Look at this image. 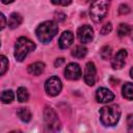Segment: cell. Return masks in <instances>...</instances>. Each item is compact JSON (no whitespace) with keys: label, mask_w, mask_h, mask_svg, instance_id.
Masks as SVG:
<instances>
[{"label":"cell","mask_w":133,"mask_h":133,"mask_svg":"<svg viewBox=\"0 0 133 133\" xmlns=\"http://www.w3.org/2000/svg\"><path fill=\"white\" fill-rule=\"evenodd\" d=\"M58 32V25L53 21L43 22L35 30L37 38L43 43H49Z\"/></svg>","instance_id":"obj_1"},{"label":"cell","mask_w":133,"mask_h":133,"mask_svg":"<svg viewBox=\"0 0 133 133\" xmlns=\"http://www.w3.org/2000/svg\"><path fill=\"white\" fill-rule=\"evenodd\" d=\"M121 117V109L117 105L104 106L100 110V119L105 126H114Z\"/></svg>","instance_id":"obj_2"},{"label":"cell","mask_w":133,"mask_h":133,"mask_svg":"<svg viewBox=\"0 0 133 133\" xmlns=\"http://www.w3.org/2000/svg\"><path fill=\"white\" fill-rule=\"evenodd\" d=\"M35 49V44L27 37H19L15 45V58L17 61H22L24 58Z\"/></svg>","instance_id":"obj_3"},{"label":"cell","mask_w":133,"mask_h":133,"mask_svg":"<svg viewBox=\"0 0 133 133\" xmlns=\"http://www.w3.org/2000/svg\"><path fill=\"white\" fill-rule=\"evenodd\" d=\"M109 4H110V0H95L89 10L90 19L96 23L102 21L108 11Z\"/></svg>","instance_id":"obj_4"},{"label":"cell","mask_w":133,"mask_h":133,"mask_svg":"<svg viewBox=\"0 0 133 133\" xmlns=\"http://www.w3.org/2000/svg\"><path fill=\"white\" fill-rule=\"evenodd\" d=\"M44 118L47 124V128L50 131H57L60 127V122L56 112L51 107H46L44 110Z\"/></svg>","instance_id":"obj_5"},{"label":"cell","mask_w":133,"mask_h":133,"mask_svg":"<svg viewBox=\"0 0 133 133\" xmlns=\"http://www.w3.org/2000/svg\"><path fill=\"white\" fill-rule=\"evenodd\" d=\"M61 88H62L61 81L56 76L50 77L49 79H47V81L45 83V90L47 91V94L49 96H52V97L57 96L61 91Z\"/></svg>","instance_id":"obj_6"},{"label":"cell","mask_w":133,"mask_h":133,"mask_svg":"<svg viewBox=\"0 0 133 133\" xmlns=\"http://www.w3.org/2000/svg\"><path fill=\"white\" fill-rule=\"evenodd\" d=\"M77 36L82 44H87L92 41L94 30L89 25H82L77 30Z\"/></svg>","instance_id":"obj_7"},{"label":"cell","mask_w":133,"mask_h":133,"mask_svg":"<svg viewBox=\"0 0 133 133\" xmlns=\"http://www.w3.org/2000/svg\"><path fill=\"white\" fill-rule=\"evenodd\" d=\"M64 77L68 80H78L81 77V69L78 63L71 62L64 69Z\"/></svg>","instance_id":"obj_8"},{"label":"cell","mask_w":133,"mask_h":133,"mask_svg":"<svg viewBox=\"0 0 133 133\" xmlns=\"http://www.w3.org/2000/svg\"><path fill=\"white\" fill-rule=\"evenodd\" d=\"M84 81L89 86H92L95 84V81H96V66H95V63L91 62V61H88L85 65Z\"/></svg>","instance_id":"obj_9"},{"label":"cell","mask_w":133,"mask_h":133,"mask_svg":"<svg viewBox=\"0 0 133 133\" xmlns=\"http://www.w3.org/2000/svg\"><path fill=\"white\" fill-rule=\"evenodd\" d=\"M96 99L99 103H108L114 99V94L108 88L100 87L96 92Z\"/></svg>","instance_id":"obj_10"},{"label":"cell","mask_w":133,"mask_h":133,"mask_svg":"<svg viewBox=\"0 0 133 133\" xmlns=\"http://www.w3.org/2000/svg\"><path fill=\"white\" fill-rule=\"evenodd\" d=\"M127 58V51L125 49H121L112 58L111 60V66L114 70H119L124 66Z\"/></svg>","instance_id":"obj_11"},{"label":"cell","mask_w":133,"mask_h":133,"mask_svg":"<svg viewBox=\"0 0 133 133\" xmlns=\"http://www.w3.org/2000/svg\"><path fill=\"white\" fill-rule=\"evenodd\" d=\"M74 41V34L72 31H64L62 32V34L59 37L58 41V45L60 47V49H66L69 48Z\"/></svg>","instance_id":"obj_12"},{"label":"cell","mask_w":133,"mask_h":133,"mask_svg":"<svg viewBox=\"0 0 133 133\" xmlns=\"http://www.w3.org/2000/svg\"><path fill=\"white\" fill-rule=\"evenodd\" d=\"M44 69H45V63L41 62V61H36L34 63L29 64L28 73L31 74V75H34V76H38V75H41L43 73Z\"/></svg>","instance_id":"obj_13"},{"label":"cell","mask_w":133,"mask_h":133,"mask_svg":"<svg viewBox=\"0 0 133 133\" xmlns=\"http://www.w3.org/2000/svg\"><path fill=\"white\" fill-rule=\"evenodd\" d=\"M23 21V18L20 14H17V12H14L9 16V19H8V27L14 29V28H17L18 26H20V24L22 23Z\"/></svg>","instance_id":"obj_14"},{"label":"cell","mask_w":133,"mask_h":133,"mask_svg":"<svg viewBox=\"0 0 133 133\" xmlns=\"http://www.w3.org/2000/svg\"><path fill=\"white\" fill-rule=\"evenodd\" d=\"M17 115L24 123H28L31 119V112L28 108H25V107H20L17 110Z\"/></svg>","instance_id":"obj_15"},{"label":"cell","mask_w":133,"mask_h":133,"mask_svg":"<svg viewBox=\"0 0 133 133\" xmlns=\"http://www.w3.org/2000/svg\"><path fill=\"white\" fill-rule=\"evenodd\" d=\"M122 92L124 98H126L127 100H133V83H130V82L125 83L123 85Z\"/></svg>","instance_id":"obj_16"},{"label":"cell","mask_w":133,"mask_h":133,"mask_svg":"<svg viewBox=\"0 0 133 133\" xmlns=\"http://www.w3.org/2000/svg\"><path fill=\"white\" fill-rule=\"evenodd\" d=\"M87 53V49L83 46H76L73 50H72V55L75 57V58H78V59H81L83 58Z\"/></svg>","instance_id":"obj_17"},{"label":"cell","mask_w":133,"mask_h":133,"mask_svg":"<svg viewBox=\"0 0 133 133\" xmlns=\"http://www.w3.org/2000/svg\"><path fill=\"white\" fill-rule=\"evenodd\" d=\"M17 98H18L19 102H21V103L27 102L29 99V94H28L27 89L25 87H19L17 90Z\"/></svg>","instance_id":"obj_18"},{"label":"cell","mask_w":133,"mask_h":133,"mask_svg":"<svg viewBox=\"0 0 133 133\" xmlns=\"http://www.w3.org/2000/svg\"><path fill=\"white\" fill-rule=\"evenodd\" d=\"M15 99V95H14V91L8 89V90H3L2 94H1V101L2 103H5V104H8V103H11Z\"/></svg>","instance_id":"obj_19"},{"label":"cell","mask_w":133,"mask_h":133,"mask_svg":"<svg viewBox=\"0 0 133 133\" xmlns=\"http://www.w3.org/2000/svg\"><path fill=\"white\" fill-rule=\"evenodd\" d=\"M130 31H131L130 26H129L128 24H125V23L119 24V26H118V28H117V34H118V36H121V37L128 35V34L130 33Z\"/></svg>","instance_id":"obj_20"},{"label":"cell","mask_w":133,"mask_h":133,"mask_svg":"<svg viewBox=\"0 0 133 133\" xmlns=\"http://www.w3.org/2000/svg\"><path fill=\"white\" fill-rule=\"evenodd\" d=\"M111 52H112V50H111V48L109 46H104L101 49L100 54H101V57L103 59H109L110 56H111Z\"/></svg>","instance_id":"obj_21"},{"label":"cell","mask_w":133,"mask_h":133,"mask_svg":"<svg viewBox=\"0 0 133 133\" xmlns=\"http://www.w3.org/2000/svg\"><path fill=\"white\" fill-rule=\"evenodd\" d=\"M0 58H1V72H0V74L4 75L6 70L8 69V60L6 59V57L4 55H1Z\"/></svg>","instance_id":"obj_22"},{"label":"cell","mask_w":133,"mask_h":133,"mask_svg":"<svg viewBox=\"0 0 133 133\" xmlns=\"http://www.w3.org/2000/svg\"><path fill=\"white\" fill-rule=\"evenodd\" d=\"M111 30H112V25H111V23H106L105 25L102 26V28L100 29V32H101V34L105 35V34L110 33Z\"/></svg>","instance_id":"obj_23"},{"label":"cell","mask_w":133,"mask_h":133,"mask_svg":"<svg viewBox=\"0 0 133 133\" xmlns=\"http://www.w3.org/2000/svg\"><path fill=\"white\" fill-rule=\"evenodd\" d=\"M51 2L55 5H61V6H66L71 4L72 0H51Z\"/></svg>","instance_id":"obj_24"},{"label":"cell","mask_w":133,"mask_h":133,"mask_svg":"<svg viewBox=\"0 0 133 133\" xmlns=\"http://www.w3.org/2000/svg\"><path fill=\"white\" fill-rule=\"evenodd\" d=\"M130 11V8H129V6L127 5V4H121L119 5V7H118V12L121 14V15H126V14H128Z\"/></svg>","instance_id":"obj_25"},{"label":"cell","mask_w":133,"mask_h":133,"mask_svg":"<svg viewBox=\"0 0 133 133\" xmlns=\"http://www.w3.org/2000/svg\"><path fill=\"white\" fill-rule=\"evenodd\" d=\"M127 125H128L129 129L133 128V114H129L127 116Z\"/></svg>","instance_id":"obj_26"},{"label":"cell","mask_w":133,"mask_h":133,"mask_svg":"<svg viewBox=\"0 0 133 133\" xmlns=\"http://www.w3.org/2000/svg\"><path fill=\"white\" fill-rule=\"evenodd\" d=\"M63 63H64V58H62V57H59V58H57V59L55 60V62H54V65H55L56 68H58V66L62 65Z\"/></svg>","instance_id":"obj_27"},{"label":"cell","mask_w":133,"mask_h":133,"mask_svg":"<svg viewBox=\"0 0 133 133\" xmlns=\"http://www.w3.org/2000/svg\"><path fill=\"white\" fill-rule=\"evenodd\" d=\"M0 19H1V29H3L6 25V19H5V16L3 14H1L0 16Z\"/></svg>","instance_id":"obj_28"},{"label":"cell","mask_w":133,"mask_h":133,"mask_svg":"<svg viewBox=\"0 0 133 133\" xmlns=\"http://www.w3.org/2000/svg\"><path fill=\"white\" fill-rule=\"evenodd\" d=\"M56 15H58L59 17H56V19L58 20V21H63L64 20V18H65V15L64 14H62V12H56Z\"/></svg>","instance_id":"obj_29"},{"label":"cell","mask_w":133,"mask_h":133,"mask_svg":"<svg viewBox=\"0 0 133 133\" xmlns=\"http://www.w3.org/2000/svg\"><path fill=\"white\" fill-rule=\"evenodd\" d=\"M15 0H2V2L4 3V4H8V3H11V2H14Z\"/></svg>","instance_id":"obj_30"},{"label":"cell","mask_w":133,"mask_h":133,"mask_svg":"<svg viewBox=\"0 0 133 133\" xmlns=\"http://www.w3.org/2000/svg\"><path fill=\"white\" fill-rule=\"evenodd\" d=\"M130 76H131V78L133 79V68L130 70Z\"/></svg>","instance_id":"obj_31"},{"label":"cell","mask_w":133,"mask_h":133,"mask_svg":"<svg viewBox=\"0 0 133 133\" xmlns=\"http://www.w3.org/2000/svg\"><path fill=\"white\" fill-rule=\"evenodd\" d=\"M132 39H133V37H132Z\"/></svg>","instance_id":"obj_32"}]
</instances>
